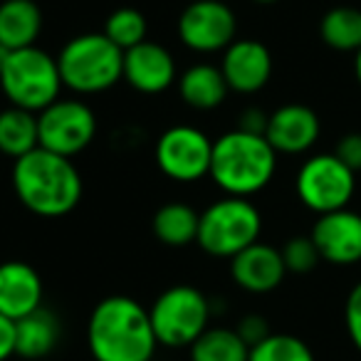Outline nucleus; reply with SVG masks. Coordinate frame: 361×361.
<instances>
[{
	"label": "nucleus",
	"mask_w": 361,
	"mask_h": 361,
	"mask_svg": "<svg viewBox=\"0 0 361 361\" xmlns=\"http://www.w3.org/2000/svg\"><path fill=\"white\" fill-rule=\"evenodd\" d=\"M42 307V277L27 262L0 265V314L18 322Z\"/></svg>",
	"instance_id": "nucleus-17"
},
{
	"label": "nucleus",
	"mask_w": 361,
	"mask_h": 361,
	"mask_svg": "<svg viewBox=\"0 0 361 361\" xmlns=\"http://www.w3.org/2000/svg\"><path fill=\"white\" fill-rule=\"evenodd\" d=\"M191 361H247L250 346L240 339L235 329L228 326H208L191 346Z\"/></svg>",
	"instance_id": "nucleus-23"
},
{
	"label": "nucleus",
	"mask_w": 361,
	"mask_h": 361,
	"mask_svg": "<svg viewBox=\"0 0 361 361\" xmlns=\"http://www.w3.org/2000/svg\"><path fill=\"white\" fill-rule=\"evenodd\" d=\"M37 146H40L37 114L18 109V106H8L0 111V154L18 161L35 151Z\"/></svg>",
	"instance_id": "nucleus-21"
},
{
	"label": "nucleus",
	"mask_w": 361,
	"mask_h": 361,
	"mask_svg": "<svg viewBox=\"0 0 361 361\" xmlns=\"http://www.w3.org/2000/svg\"><path fill=\"white\" fill-rule=\"evenodd\" d=\"M280 252H282V260H285L287 272H292V275H307V272L314 270L322 260L314 240L305 235L287 240Z\"/></svg>",
	"instance_id": "nucleus-27"
},
{
	"label": "nucleus",
	"mask_w": 361,
	"mask_h": 361,
	"mask_svg": "<svg viewBox=\"0 0 361 361\" xmlns=\"http://www.w3.org/2000/svg\"><path fill=\"white\" fill-rule=\"evenodd\" d=\"M319 37L331 50L356 55L361 50V11L351 6L326 11L319 23Z\"/></svg>",
	"instance_id": "nucleus-24"
},
{
	"label": "nucleus",
	"mask_w": 361,
	"mask_h": 361,
	"mask_svg": "<svg viewBox=\"0 0 361 361\" xmlns=\"http://www.w3.org/2000/svg\"><path fill=\"white\" fill-rule=\"evenodd\" d=\"M156 341L169 349L191 346L211 322V302L191 285H173L164 290L149 307Z\"/></svg>",
	"instance_id": "nucleus-7"
},
{
	"label": "nucleus",
	"mask_w": 361,
	"mask_h": 361,
	"mask_svg": "<svg viewBox=\"0 0 361 361\" xmlns=\"http://www.w3.org/2000/svg\"><path fill=\"white\" fill-rule=\"evenodd\" d=\"M319 131L322 124L314 109L305 104H285L270 114L265 139L277 154L297 156L317 144Z\"/></svg>",
	"instance_id": "nucleus-15"
},
{
	"label": "nucleus",
	"mask_w": 361,
	"mask_h": 361,
	"mask_svg": "<svg viewBox=\"0 0 361 361\" xmlns=\"http://www.w3.org/2000/svg\"><path fill=\"white\" fill-rule=\"evenodd\" d=\"M354 75H356V82L361 85V50L354 55Z\"/></svg>",
	"instance_id": "nucleus-33"
},
{
	"label": "nucleus",
	"mask_w": 361,
	"mask_h": 361,
	"mask_svg": "<svg viewBox=\"0 0 361 361\" xmlns=\"http://www.w3.org/2000/svg\"><path fill=\"white\" fill-rule=\"evenodd\" d=\"M42 32V11L35 0H3L0 3V47L6 52L35 47Z\"/></svg>",
	"instance_id": "nucleus-18"
},
{
	"label": "nucleus",
	"mask_w": 361,
	"mask_h": 361,
	"mask_svg": "<svg viewBox=\"0 0 361 361\" xmlns=\"http://www.w3.org/2000/svg\"><path fill=\"white\" fill-rule=\"evenodd\" d=\"M235 331L240 334V339L245 341L247 346H255L260 344V341H265L267 336L272 334L270 331V324H267V319L262 314H245L240 322H238Z\"/></svg>",
	"instance_id": "nucleus-29"
},
{
	"label": "nucleus",
	"mask_w": 361,
	"mask_h": 361,
	"mask_svg": "<svg viewBox=\"0 0 361 361\" xmlns=\"http://www.w3.org/2000/svg\"><path fill=\"white\" fill-rule=\"evenodd\" d=\"M198 221L201 213H196L186 203H166L154 213L151 231L164 245L183 247L198 238Z\"/></svg>",
	"instance_id": "nucleus-22"
},
{
	"label": "nucleus",
	"mask_w": 361,
	"mask_h": 361,
	"mask_svg": "<svg viewBox=\"0 0 361 361\" xmlns=\"http://www.w3.org/2000/svg\"><path fill=\"white\" fill-rule=\"evenodd\" d=\"M87 346L94 361H154L159 341L146 307L126 295H111L92 310Z\"/></svg>",
	"instance_id": "nucleus-1"
},
{
	"label": "nucleus",
	"mask_w": 361,
	"mask_h": 361,
	"mask_svg": "<svg viewBox=\"0 0 361 361\" xmlns=\"http://www.w3.org/2000/svg\"><path fill=\"white\" fill-rule=\"evenodd\" d=\"M255 3H260V6H272V3H277V0H255Z\"/></svg>",
	"instance_id": "nucleus-34"
},
{
	"label": "nucleus",
	"mask_w": 361,
	"mask_h": 361,
	"mask_svg": "<svg viewBox=\"0 0 361 361\" xmlns=\"http://www.w3.org/2000/svg\"><path fill=\"white\" fill-rule=\"evenodd\" d=\"M62 87L57 57L40 47L13 50L0 62V90L18 109L40 114L60 99Z\"/></svg>",
	"instance_id": "nucleus-5"
},
{
	"label": "nucleus",
	"mask_w": 361,
	"mask_h": 361,
	"mask_svg": "<svg viewBox=\"0 0 361 361\" xmlns=\"http://www.w3.org/2000/svg\"><path fill=\"white\" fill-rule=\"evenodd\" d=\"M221 72L228 82V90L255 94L270 82L272 55L257 40H235L223 55Z\"/></svg>",
	"instance_id": "nucleus-14"
},
{
	"label": "nucleus",
	"mask_w": 361,
	"mask_h": 361,
	"mask_svg": "<svg viewBox=\"0 0 361 361\" xmlns=\"http://www.w3.org/2000/svg\"><path fill=\"white\" fill-rule=\"evenodd\" d=\"M6 55H8V52H6V50H3V47H0V62L6 60Z\"/></svg>",
	"instance_id": "nucleus-35"
},
{
	"label": "nucleus",
	"mask_w": 361,
	"mask_h": 361,
	"mask_svg": "<svg viewBox=\"0 0 361 361\" xmlns=\"http://www.w3.org/2000/svg\"><path fill=\"white\" fill-rule=\"evenodd\" d=\"M295 188L310 211L324 216L349 206L356 191V173L334 154H317L300 166Z\"/></svg>",
	"instance_id": "nucleus-8"
},
{
	"label": "nucleus",
	"mask_w": 361,
	"mask_h": 361,
	"mask_svg": "<svg viewBox=\"0 0 361 361\" xmlns=\"http://www.w3.org/2000/svg\"><path fill=\"white\" fill-rule=\"evenodd\" d=\"M287 275L285 260L277 247L257 240L231 260V277L240 290L250 295H267L277 290Z\"/></svg>",
	"instance_id": "nucleus-16"
},
{
	"label": "nucleus",
	"mask_w": 361,
	"mask_h": 361,
	"mask_svg": "<svg viewBox=\"0 0 361 361\" xmlns=\"http://www.w3.org/2000/svg\"><path fill=\"white\" fill-rule=\"evenodd\" d=\"M16 356V322L0 314V361Z\"/></svg>",
	"instance_id": "nucleus-32"
},
{
	"label": "nucleus",
	"mask_w": 361,
	"mask_h": 361,
	"mask_svg": "<svg viewBox=\"0 0 361 361\" xmlns=\"http://www.w3.org/2000/svg\"><path fill=\"white\" fill-rule=\"evenodd\" d=\"M267 121H270V114H265V111L257 109V106H247V109L243 111L240 126H238V129L247 131V134H260V136H265Z\"/></svg>",
	"instance_id": "nucleus-31"
},
{
	"label": "nucleus",
	"mask_w": 361,
	"mask_h": 361,
	"mask_svg": "<svg viewBox=\"0 0 361 361\" xmlns=\"http://www.w3.org/2000/svg\"><path fill=\"white\" fill-rule=\"evenodd\" d=\"M334 156L341 161V164H346L351 171H361V134L359 131H351V134L341 136L339 144H336V151Z\"/></svg>",
	"instance_id": "nucleus-30"
},
{
	"label": "nucleus",
	"mask_w": 361,
	"mask_h": 361,
	"mask_svg": "<svg viewBox=\"0 0 361 361\" xmlns=\"http://www.w3.org/2000/svg\"><path fill=\"white\" fill-rule=\"evenodd\" d=\"M146 18L136 8H116L104 23V35L124 52L146 42Z\"/></svg>",
	"instance_id": "nucleus-25"
},
{
	"label": "nucleus",
	"mask_w": 361,
	"mask_h": 361,
	"mask_svg": "<svg viewBox=\"0 0 361 361\" xmlns=\"http://www.w3.org/2000/svg\"><path fill=\"white\" fill-rule=\"evenodd\" d=\"M62 85L77 94H99L121 80L124 50L104 32H85L67 42L57 55Z\"/></svg>",
	"instance_id": "nucleus-4"
},
{
	"label": "nucleus",
	"mask_w": 361,
	"mask_h": 361,
	"mask_svg": "<svg viewBox=\"0 0 361 361\" xmlns=\"http://www.w3.org/2000/svg\"><path fill=\"white\" fill-rule=\"evenodd\" d=\"M62 326L50 310L40 307L16 322V354L23 359H45L60 344Z\"/></svg>",
	"instance_id": "nucleus-19"
},
{
	"label": "nucleus",
	"mask_w": 361,
	"mask_h": 361,
	"mask_svg": "<svg viewBox=\"0 0 361 361\" xmlns=\"http://www.w3.org/2000/svg\"><path fill=\"white\" fill-rule=\"evenodd\" d=\"M121 80L141 94H161L176 82V62L166 47L146 40L124 52Z\"/></svg>",
	"instance_id": "nucleus-13"
},
{
	"label": "nucleus",
	"mask_w": 361,
	"mask_h": 361,
	"mask_svg": "<svg viewBox=\"0 0 361 361\" xmlns=\"http://www.w3.org/2000/svg\"><path fill=\"white\" fill-rule=\"evenodd\" d=\"M40 146L57 156L82 154L97 136V116L80 99H57L37 114Z\"/></svg>",
	"instance_id": "nucleus-10"
},
{
	"label": "nucleus",
	"mask_w": 361,
	"mask_h": 361,
	"mask_svg": "<svg viewBox=\"0 0 361 361\" xmlns=\"http://www.w3.org/2000/svg\"><path fill=\"white\" fill-rule=\"evenodd\" d=\"M310 238L314 240L322 260L331 265L361 262V213L349 208L324 213L312 226Z\"/></svg>",
	"instance_id": "nucleus-12"
},
{
	"label": "nucleus",
	"mask_w": 361,
	"mask_h": 361,
	"mask_svg": "<svg viewBox=\"0 0 361 361\" xmlns=\"http://www.w3.org/2000/svg\"><path fill=\"white\" fill-rule=\"evenodd\" d=\"M211 161L213 141L196 126H171L156 141V166L176 183H196L211 176Z\"/></svg>",
	"instance_id": "nucleus-9"
},
{
	"label": "nucleus",
	"mask_w": 361,
	"mask_h": 361,
	"mask_svg": "<svg viewBox=\"0 0 361 361\" xmlns=\"http://www.w3.org/2000/svg\"><path fill=\"white\" fill-rule=\"evenodd\" d=\"M247 361H317L310 344L295 334H270L250 349Z\"/></svg>",
	"instance_id": "nucleus-26"
},
{
	"label": "nucleus",
	"mask_w": 361,
	"mask_h": 361,
	"mask_svg": "<svg viewBox=\"0 0 361 361\" xmlns=\"http://www.w3.org/2000/svg\"><path fill=\"white\" fill-rule=\"evenodd\" d=\"M277 151L260 134L228 131L213 141L211 178L228 196L247 198L260 193L275 176Z\"/></svg>",
	"instance_id": "nucleus-3"
},
{
	"label": "nucleus",
	"mask_w": 361,
	"mask_h": 361,
	"mask_svg": "<svg viewBox=\"0 0 361 361\" xmlns=\"http://www.w3.org/2000/svg\"><path fill=\"white\" fill-rule=\"evenodd\" d=\"M18 201L40 218H62L82 201V176L72 159L37 146L13 166Z\"/></svg>",
	"instance_id": "nucleus-2"
},
{
	"label": "nucleus",
	"mask_w": 361,
	"mask_h": 361,
	"mask_svg": "<svg viewBox=\"0 0 361 361\" xmlns=\"http://www.w3.org/2000/svg\"><path fill=\"white\" fill-rule=\"evenodd\" d=\"M238 20L223 0H193L178 18L180 42L193 52L228 50L235 42Z\"/></svg>",
	"instance_id": "nucleus-11"
},
{
	"label": "nucleus",
	"mask_w": 361,
	"mask_h": 361,
	"mask_svg": "<svg viewBox=\"0 0 361 361\" xmlns=\"http://www.w3.org/2000/svg\"><path fill=\"white\" fill-rule=\"evenodd\" d=\"M344 326L354 349L361 354V280L351 287L344 302Z\"/></svg>",
	"instance_id": "nucleus-28"
},
{
	"label": "nucleus",
	"mask_w": 361,
	"mask_h": 361,
	"mask_svg": "<svg viewBox=\"0 0 361 361\" xmlns=\"http://www.w3.org/2000/svg\"><path fill=\"white\" fill-rule=\"evenodd\" d=\"M262 231V216L247 198L228 196L201 213L196 243L213 257H233L255 245Z\"/></svg>",
	"instance_id": "nucleus-6"
},
{
	"label": "nucleus",
	"mask_w": 361,
	"mask_h": 361,
	"mask_svg": "<svg viewBox=\"0 0 361 361\" xmlns=\"http://www.w3.org/2000/svg\"><path fill=\"white\" fill-rule=\"evenodd\" d=\"M228 82L223 77L221 67H213V65H193L188 67L178 80V94L180 99L186 102L188 106L193 109H216L226 102L228 97Z\"/></svg>",
	"instance_id": "nucleus-20"
}]
</instances>
